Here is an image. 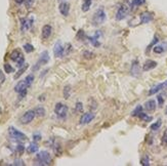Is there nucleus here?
<instances>
[{"label":"nucleus","instance_id":"obj_1","mask_svg":"<svg viewBox=\"0 0 167 166\" xmlns=\"http://www.w3.org/2000/svg\"><path fill=\"white\" fill-rule=\"evenodd\" d=\"M130 10H131V6H130L129 1H128V0H125V1L119 6L118 9H117L115 19H116L117 21L124 20V19H126V17L128 16Z\"/></svg>","mask_w":167,"mask_h":166},{"label":"nucleus","instance_id":"obj_2","mask_svg":"<svg viewBox=\"0 0 167 166\" xmlns=\"http://www.w3.org/2000/svg\"><path fill=\"white\" fill-rule=\"evenodd\" d=\"M52 162V159H51L50 154L47 151H41L36 155V160L35 164L36 165H41V166H46L50 165Z\"/></svg>","mask_w":167,"mask_h":166},{"label":"nucleus","instance_id":"obj_3","mask_svg":"<svg viewBox=\"0 0 167 166\" xmlns=\"http://www.w3.org/2000/svg\"><path fill=\"white\" fill-rule=\"evenodd\" d=\"M107 20V14H106V11H105L104 8H98L96 9V11L93 14V17H92V25L95 26V27H98V26L102 25V24L106 22Z\"/></svg>","mask_w":167,"mask_h":166},{"label":"nucleus","instance_id":"obj_4","mask_svg":"<svg viewBox=\"0 0 167 166\" xmlns=\"http://www.w3.org/2000/svg\"><path fill=\"white\" fill-rule=\"evenodd\" d=\"M68 111H69L68 106L63 104V103H57L54 107V113L59 119H66L68 115Z\"/></svg>","mask_w":167,"mask_h":166},{"label":"nucleus","instance_id":"obj_5","mask_svg":"<svg viewBox=\"0 0 167 166\" xmlns=\"http://www.w3.org/2000/svg\"><path fill=\"white\" fill-rule=\"evenodd\" d=\"M8 133H9L10 137L11 139H14V141L16 142H25L27 141V135L25 134V133L21 132L20 130H18L16 128H14V127H9L8 128Z\"/></svg>","mask_w":167,"mask_h":166},{"label":"nucleus","instance_id":"obj_6","mask_svg":"<svg viewBox=\"0 0 167 166\" xmlns=\"http://www.w3.org/2000/svg\"><path fill=\"white\" fill-rule=\"evenodd\" d=\"M35 116H36L35 111H34V110H29V111L25 112V113L23 114V116L20 118V122L24 125L29 124L33 121L34 118H35Z\"/></svg>","mask_w":167,"mask_h":166},{"label":"nucleus","instance_id":"obj_7","mask_svg":"<svg viewBox=\"0 0 167 166\" xmlns=\"http://www.w3.org/2000/svg\"><path fill=\"white\" fill-rule=\"evenodd\" d=\"M53 53L55 57H63L65 55V47L62 44L61 41H57L53 46Z\"/></svg>","mask_w":167,"mask_h":166},{"label":"nucleus","instance_id":"obj_8","mask_svg":"<svg viewBox=\"0 0 167 166\" xmlns=\"http://www.w3.org/2000/svg\"><path fill=\"white\" fill-rule=\"evenodd\" d=\"M95 115L92 112H88V113H84L80 118V124L81 125H86L89 124L93 119H95Z\"/></svg>","mask_w":167,"mask_h":166},{"label":"nucleus","instance_id":"obj_9","mask_svg":"<svg viewBox=\"0 0 167 166\" xmlns=\"http://www.w3.org/2000/svg\"><path fill=\"white\" fill-rule=\"evenodd\" d=\"M154 19V14L151 11H145L140 16V24H148L152 22Z\"/></svg>","mask_w":167,"mask_h":166},{"label":"nucleus","instance_id":"obj_10","mask_svg":"<svg viewBox=\"0 0 167 166\" xmlns=\"http://www.w3.org/2000/svg\"><path fill=\"white\" fill-rule=\"evenodd\" d=\"M165 88H167V80L164 81L163 83H159V84H157L156 86H154V87H152L151 89H150V91H149V96L156 94L157 92L161 91V90L165 89Z\"/></svg>","mask_w":167,"mask_h":166},{"label":"nucleus","instance_id":"obj_11","mask_svg":"<svg viewBox=\"0 0 167 166\" xmlns=\"http://www.w3.org/2000/svg\"><path fill=\"white\" fill-rule=\"evenodd\" d=\"M28 87H30V85L28 84L27 81L24 79V80H21L20 82H18V84L14 86V91L18 92V93H21V92L27 90Z\"/></svg>","mask_w":167,"mask_h":166},{"label":"nucleus","instance_id":"obj_12","mask_svg":"<svg viewBox=\"0 0 167 166\" xmlns=\"http://www.w3.org/2000/svg\"><path fill=\"white\" fill-rule=\"evenodd\" d=\"M33 25V19H22L21 20V30L26 32L30 29Z\"/></svg>","mask_w":167,"mask_h":166},{"label":"nucleus","instance_id":"obj_13","mask_svg":"<svg viewBox=\"0 0 167 166\" xmlns=\"http://www.w3.org/2000/svg\"><path fill=\"white\" fill-rule=\"evenodd\" d=\"M130 73L133 77H138L140 75V64H138V61L135 60V61L132 62L131 65V69H130Z\"/></svg>","mask_w":167,"mask_h":166},{"label":"nucleus","instance_id":"obj_14","mask_svg":"<svg viewBox=\"0 0 167 166\" xmlns=\"http://www.w3.org/2000/svg\"><path fill=\"white\" fill-rule=\"evenodd\" d=\"M59 10L61 12L62 16L64 17H68L70 12V4L68 2H62L59 6Z\"/></svg>","mask_w":167,"mask_h":166},{"label":"nucleus","instance_id":"obj_15","mask_svg":"<svg viewBox=\"0 0 167 166\" xmlns=\"http://www.w3.org/2000/svg\"><path fill=\"white\" fill-rule=\"evenodd\" d=\"M52 33V27L50 25H44L41 30V36L43 39H48Z\"/></svg>","mask_w":167,"mask_h":166},{"label":"nucleus","instance_id":"obj_16","mask_svg":"<svg viewBox=\"0 0 167 166\" xmlns=\"http://www.w3.org/2000/svg\"><path fill=\"white\" fill-rule=\"evenodd\" d=\"M157 62L155 61H152V60H148V61L145 62V64H143V70L145 71V72H147V71H151L153 70V69H155L156 67H157Z\"/></svg>","mask_w":167,"mask_h":166},{"label":"nucleus","instance_id":"obj_17","mask_svg":"<svg viewBox=\"0 0 167 166\" xmlns=\"http://www.w3.org/2000/svg\"><path fill=\"white\" fill-rule=\"evenodd\" d=\"M166 50H167V43L166 42L155 45V46L153 47V51L155 53H157V55H161V53L165 52Z\"/></svg>","mask_w":167,"mask_h":166},{"label":"nucleus","instance_id":"obj_18","mask_svg":"<svg viewBox=\"0 0 167 166\" xmlns=\"http://www.w3.org/2000/svg\"><path fill=\"white\" fill-rule=\"evenodd\" d=\"M49 53H48V51H43V52L40 55V57H39V60H38V64H40L42 66V65H46L47 63L49 62Z\"/></svg>","mask_w":167,"mask_h":166},{"label":"nucleus","instance_id":"obj_19","mask_svg":"<svg viewBox=\"0 0 167 166\" xmlns=\"http://www.w3.org/2000/svg\"><path fill=\"white\" fill-rule=\"evenodd\" d=\"M156 106H157V104H156V101L149 100L148 102L145 103V110L148 112H153L156 110Z\"/></svg>","mask_w":167,"mask_h":166},{"label":"nucleus","instance_id":"obj_20","mask_svg":"<svg viewBox=\"0 0 167 166\" xmlns=\"http://www.w3.org/2000/svg\"><path fill=\"white\" fill-rule=\"evenodd\" d=\"M22 57H23L22 52H21L19 49H14V50H12L11 53H10V55H9L10 60H11V61H14V62H18Z\"/></svg>","mask_w":167,"mask_h":166},{"label":"nucleus","instance_id":"obj_21","mask_svg":"<svg viewBox=\"0 0 167 166\" xmlns=\"http://www.w3.org/2000/svg\"><path fill=\"white\" fill-rule=\"evenodd\" d=\"M91 4H92V0H83L82 5H81V9H82V11H84V12L88 11V10L90 9Z\"/></svg>","mask_w":167,"mask_h":166},{"label":"nucleus","instance_id":"obj_22","mask_svg":"<svg viewBox=\"0 0 167 166\" xmlns=\"http://www.w3.org/2000/svg\"><path fill=\"white\" fill-rule=\"evenodd\" d=\"M86 39L91 43V45H92V46H95V47L100 46V42L98 41V38L95 37V35H93V36H87Z\"/></svg>","mask_w":167,"mask_h":166},{"label":"nucleus","instance_id":"obj_23","mask_svg":"<svg viewBox=\"0 0 167 166\" xmlns=\"http://www.w3.org/2000/svg\"><path fill=\"white\" fill-rule=\"evenodd\" d=\"M38 149H39V147L36 144V142H34V143L30 144L29 147L27 148V152L29 153V154H34V153L38 152Z\"/></svg>","mask_w":167,"mask_h":166},{"label":"nucleus","instance_id":"obj_24","mask_svg":"<svg viewBox=\"0 0 167 166\" xmlns=\"http://www.w3.org/2000/svg\"><path fill=\"white\" fill-rule=\"evenodd\" d=\"M82 57H83V59H85V60H92V59H95V52H92V51H90V50H84L82 52Z\"/></svg>","mask_w":167,"mask_h":166},{"label":"nucleus","instance_id":"obj_25","mask_svg":"<svg viewBox=\"0 0 167 166\" xmlns=\"http://www.w3.org/2000/svg\"><path fill=\"white\" fill-rule=\"evenodd\" d=\"M145 2V0H132L131 3H130V6H131V10L135 9L136 7L143 5Z\"/></svg>","mask_w":167,"mask_h":166},{"label":"nucleus","instance_id":"obj_26","mask_svg":"<svg viewBox=\"0 0 167 166\" xmlns=\"http://www.w3.org/2000/svg\"><path fill=\"white\" fill-rule=\"evenodd\" d=\"M138 117L140 118V120L145 121V122H151L152 120H153V117H152V116H149L148 114L143 113V112H142V113H140V115L138 116Z\"/></svg>","mask_w":167,"mask_h":166},{"label":"nucleus","instance_id":"obj_27","mask_svg":"<svg viewBox=\"0 0 167 166\" xmlns=\"http://www.w3.org/2000/svg\"><path fill=\"white\" fill-rule=\"evenodd\" d=\"M35 113H36V116H38V117H43V116H45V109H44L43 107H41V106H39V107H37L35 110Z\"/></svg>","mask_w":167,"mask_h":166},{"label":"nucleus","instance_id":"obj_28","mask_svg":"<svg viewBox=\"0 0 167 166\" xmlns=\"http://www.w3.org/2000/svg\"><path fill=\"white\" fill-rule=\"evenodd\" d=\"M161 125H162V119H158L155 123H153L151 125V127H150V128H151V130H153V131H157V130H159V129H160Z\"/></svg>","mask_w":167,"mask_h":166},{"label":"nucleus","instance_id":"obj_29","mask_svg":"<svg viewBox=\"0 0 167 166\" xmlns=\"http://www.w3.org/2000/svg\"><path fill=\"white\" fill-rule=\"evenodd\" d=\"M63 94H64V98H65L66 100H68V98H70V96H71V86L66 85L63 89Z\"/></svg>","mask_w":167,"mask_h":166},{"label":"nucleus","instance_id":"obj_30","mask_svg":"<svg viewBox=\"0 0 167 166\" xmlns=\"http://www.w3.org/2000/svg\"><path fill=\"white\" fill-rule=\"evenodd\" d=\"M143 106H140V105L136 106L135 109H134L133 111L131 112V116H132V117H138V116L143 112Z\"/></svg>","mask_w":167,"mask_h":166},{"label":"nucleus","instance_id":"obj_31","mask_svg":"<svg viewBox=\"0 0 167 166\" xmlns=\"http://www.w3.org/2000/svg\"><path fill=\"white\" fill-rule=\"evenodd\" d=\"M27 69H28V65H24L23 67H21V69L18 71V73H16V74L14 75V79H18L19 77L21 76V75L24 74V72H25L26 70H27Z\"/></svg>","mask_w":167,"mask_h":166},{"label":"nucleus","instance_id":"obj_32","mask_svg":"<svg viewBox=\"0 0 167 166\" xmlns=\"http://www.w3.org/2000/svg\"><path fill=\"white\" fill-rule=\"evenodd\" d=\"M3 68H4V71H5L6 74H10V73L14 72V67H11V65H9V64H4Z\"/></svg>","mask_w":167,"mask_h":166},{"label":"nucleus","instance_id":"obj_33","mask_svg":"<svg viewBox=\"0 0 167 166\" xmlns=\"http://www.w3.org/2000/svg\"><path fill=\"white\" fill-rule=\"evenodd\" d=\"M23 48H24V50L27 53L33 52V51H34V46L32 44H30V43H26L24 46H23Z\"/></svg>","mask_w":167,"mask_h":166},{"label":"nucleus","instance_id":"obj_34","mask_svg":"<svg viewBox=\"0 0 167 166\" xmlns=\"http://www.w3.org/2000/svg\"><path fill=\"white\" fill-rule=\"evenodd\" d=\"M140 164L143 166H149L150 165V158L148 155H145V156L142 158V160H140Z\"/></svg>","mask_w":167,"mask_h":166},{"label":"nucleus","instance_id":"obj_35","mask_svg":"<svg viewBox=\"0 0 167 166\" xmlns=\"http://www.w3.org/2000/svg\"><path fill=\"white\" fill-rule=\"evenodd\" d=\"M75 112L76 113H82L83 112V104L81 102H77L75 106Z\"/></svg>","mask_w":167,"mask_h":166},{"label":"nucleus","instance_id":"obj_36","mask_svg":"<svg viewBox=\"0 0 167 166\" xmlns=\"http://www.w3.org/2000/svg\"><path fill=\"white\" fill-rule=\"evenodd\" d=\"M41 133L40 132H35V133H33V141L34 142H39V141H41Z\"/></svg>","mask_w":167,"mask_h":166},{"label":"nucleus","instance_id":"obj_37","mask_svg":"<svg viewBox=\"0 0 167 166\" xmlns=\"http://www.w3.org/2000/svg\"><path fill=\"white\" fill-rule=\"evenodd\" d=\"M86 37H87V36L85 35L84 31H83V30H79L78 33H77V38H79L80 40H82V39H84V38H86Z\"/></svg>","mask_w":167,"mask_h":166},{"label":"nucleus","instance_id":"obj_38","mask_svg":"<svg viewBox=\"0 0 167 166\" xmlns=\"http://www.w3.org/2000/svg\"><path fill=\"white\" fill-rule=\"evenodd\" d=\"M25 80L27 81L28 84H29L30 86H31V84L33 83V81H34V75H33V74H30V75H28V76L25 78Z\"/></svg>","mask_w":167,"mask_h":166},{"label":"nucleus","instance_id":"obj_39","mask_svg":"<svg viewBox=\"0 0 167 166\" xmlns=\"http://www.w3.org/2000/svg\"><path fill=\"white\" fill-rule=\"evenodd\" d=\"M158 42H159V38H158L157 36H155V38H154V40H153V41H152L151 43H150V45H149V46H148L147 51H149L150 49H151V47H152V46H154V45H155L156 43H158Z\"/></svg>","mask_w":167,"mask_h":166},{"label":"nucleus","instance_id":"obj_40","mask_svg":"<svg viewBox=\"0 0 167 166\" xmlns=\"http://www.w3.org/2000/svg\"><path fill=\"white\" fill-rule=\"evenodd\" d=\"M16 153H18V154L22 155L23 153H24V151H25V147L23 145H18V146H16Z\"/></svg>","mask_w":167,"mask_h":166},{"label":"nucleus","instance_id":"obj_41","mask_svg":"<svg viewBox=\"0 0 167 166\" xmlns=\"http://www.w3.org/2000/svg\"><path fill=\"white\" fill-rule=\"evenodd\" d=\"M162 144L165 147H167V128L165 129V131H164L163 135H162Z\"/></svg>","mask_w":167,"mask_h":166},{"label":"nucleus","instance_id":"obj_42","mask_svg":"<svg viewBox=\"0 0 167 166\" xmlns=\"http://www.w3.org/2000/svg\"><path fill=\"white\" fill-rule=\"evenodd\" d=\"M34 2H35V0H25V5L27 8H31L32 6H33Z\"/></svg>","mask_w":167,"mask_h":166},{"label":"nucleus","instance_id":"obj_43","mask_svg":"<svg viewBox=\"0 0 167 166\" xmlns=\"http://www.w3.org/2000/svg\"><path fill=\"white\" fill-rule=\"evenodd\" d=\"M12 165H16V166H19V165L24 166V165H25V163H24V161L21 160V159H16V160H14V161Z\"/></svg>","mask_w":167,"mask_h":166},{"label":"nucleus","instance_id":"obj_44","mask_svg":"<svg viewBox=\"0 0 167 166\" xmlns=\"http://www.w3.org/2000/svg\"><path fill=\"white\" fill-rule=\"evenodd\" d=\"M16 63H18V67H19V68H21V67L24 66V65H25V57H24V55H23V57H21V59L19 60V61L16 62Z\"/></svg>","mask_w":167,"mask_h":166},{"label":"nucleus","instance_id":"obj_45","mask_svg":"<svg viewBox=\"0 0 167 166\" xmlns=\"http://www.w3.org/2000/svg\"><path fill=\"white\" fill-rule=\"evenodd\" d=\"M157 100H158V104H159V106H160V107H162V106H163V104H164V98H162L161 96H157Z\"/></svg>","mask_w":167,"mask_h":166},{"label":"nucleus","instance_id":"obj_46","mask_svg":"<svg viewBox=\"0 0 167 166\" xmlns=\"http://www.w3.org/2000/svg\"><path fill=\"white\" fill-rule=\"evenodd\" d=\"M16 3H18V4H22V3H24L25 2V0H14Z\"/></svg>","mask_w":167,"mask_h":166},{"label":"nucleus","instance_id":"obj_47","mask_svg":"<svg viewBox=\"0 0 167 166\" xmlns=\"http://www.w3.org/2000/svg\"><path fill=\"white\" fill-rule=\"evenodd\" d=\"M44 100H45V98H44V96H39V101H40V102H43Z\"/></svg>","mask_w":167,"mask_h":166},{"label":"nucleus","instance_id":"obj_48","mask_svg":"<svg viewBox=\"0 0 167 166\" xmlns=\"http://www.w3.org/2000/svg\"><path fill=\"white\" fill-rule=\"evenodd\" d=\"M166 113H167V111H166Z\"/></svg>","mask_w":167,"mask_h":166}]
</instances>
